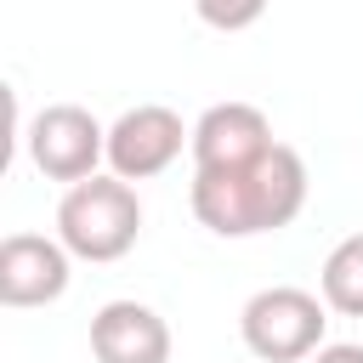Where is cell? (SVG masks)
Listing matches in <instances>:
<instances>
[{"label":"cell","mask_w":363,"mask_h":363,"mask_svg":"<svg viewBox=\"0 0 363 363\" xmlns=\"http://www.w3.org/2000/svg\"><path fill=\"white\" fill-rule=\"evenodd\" d=\"M193 11H199V23H210L221 34H244V28L261 23L267 0H193Z\"/></svg>","instance_id":"cell-10"},{"label":"cell","mask_w":363,"mask_h":363,"mask_svg":"<svg viewBox=\"0 0 363 363\" xmlns=\"http://www.w3.org/2000/svg\"><path fill=\"white\" fill-rule=\"evenodd\" d=\"M272 142V119L255 102H216L193 119V170H238L255 164Z\"/></svg>","instance_id":"cell-7"},{"label":"cell","mask_w":363,"mask_h":363,"mask_svg":"<svg viewBox=\"0 0 363 363\" xmlns=\"http://www.w3.org/2000/svg\"><path fill=\"white\" fill-rule=\"evenodd\" d=\"M318 295H323L329 312L363 318V233H346V238L323 255V267H318Z\"/></svg>","instance_id":"cell-9"},{"label":"cell","mask_w":363,"mask_h":363,"mask_svg":"<svg viewBox=\"0 0 363 363\" xmlns=\"http://www.w3.org/2000/svg\"><path fill=\"white\" fill-rule=\"evenodd\" d=\"M68 278H74V255L62 250V238H45V233L0 238V306H11V312L51 306L68 295Z\"/></svg>","instance_id":"cell-6"},{"label":"cell","mask_w":363,"mask_h":363,"mask_svg":"<svg viewBox=\"0 0 363 363\" xmlns=\"http://www.w3.org/2000/svg\"><path fill=\"white\" fill-rule=\"evenodd\" d=\"M23 147H28V164L45 182L74 187L85 176H96V164L108 159V125H96V113L79 108V102H51L28 119Z\"/></svg>","instance_id":"cell-4"},{"label":"cell","mask_w":363,"mask_h":363,"mask_svg":"<svg viewBox=\"0 0 363 363\" xmlns=\"http://www.w3.org/2000/svg\"><path fill=\"white\" fill-rule=\"evenodd\" d=\"M57 238H62V250L74 261H91V267H108V261L130 255L136 238H142V199H136V187L119 182L113 170L74 182L57 199Z\"/></svg>","instance_id":"cell-2"},{"label":"cell","mask_w":363,"mask_h":363,"mask_svg":"<svg viewBox=\"0 0 363 363\" xmlns=\"http://www.w3.org/2000/svg\"><path fill=\"white\" fill-rule=\"evenodd\" d=\"M306 159L295 147H267L255 164L238 170H193L187 204L199 216V227H210L216 238H261L289 227L306 210Z\"/></svg>","instance_id":"cell-1"},{"label":"cell","mask_w":363,"mask_h":363,"mask_svg":"<svg viewBox=\"0 0 363 363\" xmlns=\"http://www.w3.org/2000/svg\"><path fill=\"white\" fill-rule=\"evenodd\" d=\"M182 147H193V125H182V113L164 102H136L108 125V170L119 182L164 176L182 159Z\"/></svg>","instance_id":"cell-5"},{"label":"cell","mask_w":363,"mask_h":363,"mask_svg":"<svg viewBox=\"0 0 363 363\" xmlns=\"http://www.w3.org/2000/svg\"><path fill=\"white\" fill-rule=\"evenodd\" d=\"M306 363H363V346H352V340H335V346H318Z\"/></svg>","instance_id":"cell-11"},{"label":"cell","mask_w":363,"mask_h":363,"mask_svg":"<svg viewBox=\"0 0 363 363\" xmlns=\"http://www.w3.org/2000/svg\"><path fill=\"white\" fill-rule=\"evenodd\" d=\"M329 329V306L323 295L312 289H295V284H272V289H255L238 312V340L261 357V363H306Z\"/></svg>","instance_id":"cell-3"},{"label":"cell","mask_w":363,"mask_h":363,"mask_svg":"<svg viewBox=\"0 0 363 363\" xmlns=\"http://www.w3.org/2000/svg\"><path fill=\"white\" fill-rule=\"evenodd\" d=\"M96 363H170V323L142 301H108L91 318Z\"/></svg>","instance_id":"cell-8"}]
</instances>
